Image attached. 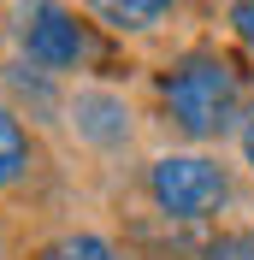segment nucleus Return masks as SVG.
<instances>
[{"mask_svg": "<svg viewBox=\"0 0 254 260\" xmlns=\"http://www.w3.org/2000/svg\"><path fill=\"white\" fill-rule=\"evenodd\" d=\"M24 172H30V130H24V118L0 101V189L18 183Z\"/></svg>", "mask_w": 254, "mask_h": 260, "instance_id": "nucleus-5", "label": "nucleus"}, {"mask_svg": "<svg viewBox=\"0 0 254 260\" xmlns=\"http://www.w3.org/2000/svg\"><path fill=\"white\" fill-rule=\"evenodd\" d=\"M71 130L89 148H124L130 142V107L112 89H77L71 95Z\"/></svg>", "mask_w": 254, "mask_h": 260, "instance_id": "nucleus-4", "label": "nucleus"}, {"mask_svg": "<svg viewBox=\"0 0 254 260\" xmlns=\"http://www.w3.org/2000/svg\"><path fill=\"white\" fill-rule=\"evenodd\" d=\"M213 260H254V237H225V243H213Z\"/></svg>", "mask_w": 254, "mask_h": 260, "instance_id": "nucleus-9", "label": "nucleus"}, {"mask_svg": "<svg viewBox=\"0 0 254 260\" xmlns=\"http://www.w3.org/2000/svg\"><path fill=\"white\" fill-rule=\"evenodd\" d=\"M36 260H118V254H112L107 237H95V231H77V237H59V243H48Z\"/></svg>", "mask_w": 254, "mask_h": 260, "instance_id": "nucleus-6", "label": "nucleus"}, {"mask_svg": "<svg viewBox=\"0 0 254 260\" xmlns=\"http://www.w3.org/2000/svg\"><path fill=\"white\" fill-rule=\"evenodd\" d=\"M18 42L42 71H77L95 59V36L65 0H24L18 6Z\"/></svg>", "mask_w": 254, "mask_h": 260, "instance_id": "nucleus-3", "label": "nucleus"}, {"mask_svg": "<svg viewBox=\"0 0 254 260\" xmlns=\"http://www.w3.org/2000/svg\"><path fill=\"white\" fill-rule=\"evenodd\" d=\"M231 30H237V42L254 53V0H231Z\"/></svg>", "mask_w": 254, "mask_h": 260, "instance_id": "nucleus-8", "label": "nucleus"}, {"mask_svg": "<svg viewBox=\"0 0 254 260\" xmlns=\"http://www.w3.org/2000/svg\"><path fill=\"white\" fill-rule=\"evenodd\" d=\"M89 12L107 24V30H130V36H142V30H154V18L148 12H136L130 0H89Z\"/></svg>", "mask_w": 254, "mask_h": 260, "instance_id": "nucleus-7", "label": "nucleus"}, {"mask_svg": "<svg viewBox=\"0 0 254 260\" xmlns=\"http://www.w3.org/2000/svg\"><path fill=\"white\" fill-rule=\"evenodd\" d=\"M160 101L183 136L195 142H213L237 124L242 107V71L225 59L219 48H189L183 59H172L160 71Z\"/></svg>", "mask_w": 254, "mask_h": 260, "instance_id": "nucleus-1", "label": "nucleus"}, {"mask_svg": "<svg viewBox=\"0 0 254 260\" xmlns=\"http://www.w3.org/2000/svg\"><path fill=\"white\" fill-rule=\"evenodd\" d=\"M242 160H248V166H254V113H248V118H242Z\"/></svg>", "mask_w": 254, "mask_h": 260, "instance_id": "nucleus-11", "label": "nucleus"}, {"mask_svg": "<svg viewBox=\"0 0 254 260\" xmlns=\"http://www.w3.org/2000/svg\"><path fill=\"white\" fill-rule=\"evenodd\" d=\"M148 195L166 219H213L231 201V178L207 154H160L148 166Z\"/></svg>", "mask_w": 254, "mask_h": 260, "instance_id": "nucleus-2", "label": "nucleus"}, {"mask_svg": "<svg viewBox=\"0 0 254 260\" xmlns=\"http://www.w3.org/2000/svg\"><path fill=\"white\" fill-rule=\"evenodd\" d=\"M130 6H136V12H148V18H154V24H160V18H166V12H172V6H177V0H130Z\"/></svg>", "mask_w": 254, "mask_h": 260, "instance_id": "nucleus-10", "label": "nucleus"}]
</instances>
